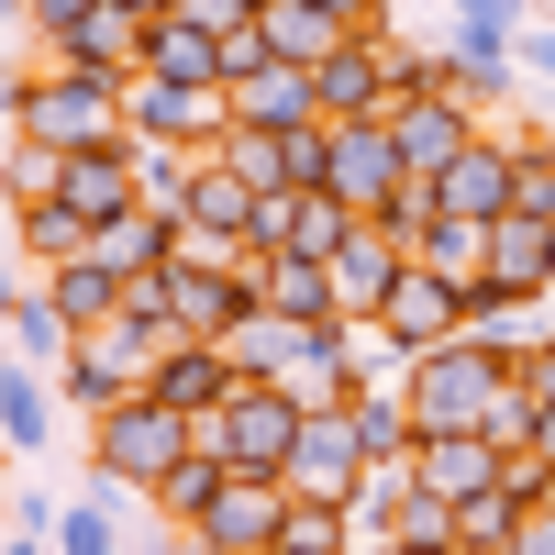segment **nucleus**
I'll return each instance as SVG.
<instances>
[{
    "label": "nucleus",
    "mask_w": 555,
    "mask_h": 555,
    "mask_svg": "<svg viewBox=\"0 0 555 555\" xmlns=\"http://www.w3.org/2000/svg\"><path fill=\"white\" fill-rule=\"evenodd\" d=\"M190 444H201L190 411H167L156 389H133V400H112L101 423H89V478H78V500H145Z\"/></svg>",
    "instance_id": "obj_1"
},
{
    "label": "nucleus",
    "mask_w": 555,
    "mask_h": 555,
    "mask_svg": "<svg viewBox=\"0 0 555 555\" xmlns=\"http://www.w3.org/2000/svg\"><path fill=\"white\" fill-rule=\"evenodd\" d=\"M0 112H12L23 145H56V156L122 145V78H101V67H34L0 89Z\"/></svg>",
    "instance_id": "obj_2"
},
{
    "label": "nucleus",
    "mask_w": 555,
    "mask_h": 555,
    "mask_svg": "<svg viewBox=\"0 0 555 555\" xmlns=\"http://www.w3.org/2000/svg\"><path fill=\"white\" fill-rule=\"evenodd\" d=\"M500 389H512V356H500V345H478V334H444V345H423V356H411V378H400V400H411V434H478Z\"/></svg>",
    "instance_id": "obj_3"
},
{
    "label": "nucleus",
    "mask_w": 555,
    "mask_h": 555,
    "mask_svg": "<svg viewBox=\"0 0 555 555\" xmlns=\"http://www.w3.org/2000/svg\"><path fill=\"white\" fill-rule=\"evenodd\" d=\"M156 278H167V322L201 334V345H222L256 311V256H234V245H190V234H178V256Z\"/></svg>",
    "instance_id": "obj_4"
},
{
    "label": "nucleus",
    "mask_w": 555,
    "mask_h": 555,
    "mask_svg": "<svg viewBox=\"0 0 555 555\" xmlns=\"http://www.w3.org/2000/svg\"><path fill=\"white\" fill-rule=\"evenodd\" d=\"M289 434H300V400L278 389V378H234L211 411H201V444L222 455V467H289Z\"/></svg>",
    "instance_id": "obj_5"
},
{
    "label": "nucleus",
    "mask_w": 555,
    "mask_h": 555,
    "mask_svg": "<svg viewBox=\"0 0 555 555\" xmlns=\"http://www.w3.org/2000/svg\"><path fill=\"white\" fill-rule=\"evenodd\" d=\"M156 345H167V334H145V322L122 311L112 334H78V345H67L56 366H44V378H56V400H67V411H89V423H101L112 400H133V389H145V366H156Z\"/></svg>",
    "instance_id": "obj_6"
},
{
    "label": "nucleus",
    "mask_w": 555,
    "mask_h": 555,
    "mask_svg": "<svg viewBox=\"0 0 555 555\" xmlns=\"http://www.w3.org/2000/svg\"><path fill=\"white\" fill-rule=\"evenodd\" d=\"M222 122H234V101L201 89V78H156V67L122 78V133H133V145H190V156H201Z\"/></svg>",
    "instance_id": "obj_7"
},
{
    "label": "nucleus",
    "mask_w": 555,
    "mask_h": 555,
    "mask_svg": "<svg viewBox=\"0 0 555 555\" xmlns=\"http://www.w3.org/2000/svg\"><path fill=\"white\" fill-rule=\"evenodd\" d=\"M278 522H289V478H267V467H222V489L201 500V522H190V555H256Z\"/></svg>",
    "instance_id": "obj_8"
},
{
    "label": "nucleus",
    "mask_w": 555,
    "mask_h": 555,
    "mask_svg": "<svg viewBox=\"0 0 555 555\" xmlns=\"http://www.w3.org/2000/svg\"><path fill=\"white\" fill-rule=\"evenodd\" d=\"M378 334H389L400 356H423V345H444V334H467V278H444V267L411 256V267H400V289L378 300Z\"/></svg>",
    "instance_id": "obj_9"
},
{
    "label": "nucleus",
    "mask_w": 555,
    "mask_h": 555,
    "mask_svg": "<svg viewBox=\"0 0 555 555\" xmlns=\"http://www.w3.org/2000/svg\"><path fill=\"white\" fill-rule=\"evenodd\" d=\"M289 500H322V512H334V500L366 478V444H356V423L345 411H300V434H289Z\"/></svg>",
    "instance_id": "obj_10"
},
{
    "label": "nucleus",
    "mask_w": 555,
    "mask_h": 555,
    "mask_svg": "<svg viewBox=\"0 0 555 555\" xmlns=\"http://www.w3.org/2000/svg\"><path fill=\"white\" fill-rule=\"evenodd\" d=\"M322 267H334V300H345V322H378V300L400 289V267H411V245L389 234L378 211H356V222H345V245L322 256Z\"/></svg>",
    "instance_id": "obj_11"
},
{
    "label": "nucleus",
    "mask_w": 555,
    "mask_h": 555,
    "mask_svg": "<svg viewBox=\"0 0 555 555\" xmlns=\"http://www.w3.org/2000/svg\"><path fill=\"white\" fill-rule=\"evenodd\" d=\"M345 201L334 190H256V234H245V256H334L345 245Z\"/></svg>",
    "instance_id": "obj_12"
},
{
    "label": "nucleus",
    "mask_w": 555,
    "mask_h": 555,
    "mask_svg": "<svg viewBox=\"0 0 555 555\" xmlns=\"http://www.w3.org/2000/svg\"><path fill=\"white\" fill-rule=\"evenodd\" d=\"M434 211L444 222H500V211H512V133H500V122H478L467 145H455V167L434 178Z\"/></svg>",
    "instance_id": "obj_13"
},
{
    "label": "nucleus",
    "mask_w": 555,
    "mask_h": 555,
    "mask_svg": "<svg viewBox=\"0 0 555 555\" xmlns=\"http://www.w3.org/2000/svg\"><path fill=\"white\" fill-rule=\"evenodd\" d=\"M400 133L389 122H334V167H322V190H334L345 211H389V190H400Z\"/></svg>",
    "instance_id": "obj_14"
},
{
    "label": "nucleus",
    "mask_w": 555,
    "mask_h": 555,
    "mask_svg": "<svg viewBox=\"0 0 555 555\" xmlns=\"http://www.w3.org/2000/svg\"><path fill=\"white\" fill-rule=\"evenodd\" d=\"M145 23H156L145 0H89L78 34H67L44 67H101V78H133V67H145Z\"/></svg>",
    "instance_id": "obj_15"
},
{
    "label": "nucleus",
    "mask_w": 555,
    "mask_h": 555,
    "mask_svg": "<svg viewBox=\"0 0 555 555\" xmlns=\"http://www.w3.org/2000/svg\"><path fill=\"white\" fill-rule=\"evenodd\" d=\"M311 101H322V122H389V67H378V34H345L334 56L311 67Z\"/></svg>",
    "instance_id": "obj_16"
},
{
    "label": "nucleus",
    "mask_w": 555,
    "mask_h": 555,
    "mask_svg": "<svg viewBox=\"0 0 555 555\" xmlns=\"http://www.w3.org/2000/svg\"><path fill=\"white\" fill-rule=\"evenodd\" d=\"M400 467H411V489H423V500H444V512H455V500H467V489H489L500 467H512V455H500L489 434H411V455H400Z\"/></svg>",
    "instance_id": "obj_17"
},
{
    "label": "nucleus",
    "mask_w": 555,
    "mask_h": 555,
    "mask_svg": "<svg viewBox=\"0 0 555 555\" xmlns=\"http://www.w3.org/2000/svg\"><path fill=\"white\" fill-rule=\"evenodd\" d=\"M34 289L56 300L67 345H78V334H112V322H122V289H133V278H122V267H101V256H67V267H34Z\"/></svg>",
    "instance_id": "obj_18"
},
{
    "label": "nucleus",
    "mask_w": 555,
    "mask_h": 555,
    "mask_svg": "<svg viewBox=\"0 0 555 555\" xmlns=\"http://www.w3.org/2000/svg\"><path fill=\"white\" fill-rule=\"evenodd\" d=\"M389 133H400V167H411V178H444L455 145L478 133V112L455 101V89H423V101H400V112H389Z\"/></svg>",
    "instance_id": "obj_19"
},
{
    "label": "nucleus",
    "mask_w": 555,
    "mask_h": 555,
    "mask_svg": "<svg viewBox=\"0 0 555 555\" xmlns=\"http://www.w3.org/2000/svg\"><path fill=\"white\" fill-rule=\"evenodd\" d=\"M145 389H156L167 411H190V423H201V411L234 389V356L201 345V334H167V345H156V366H145Z\"/></svg>",
    "instance_id": "obj_20"
},
{
    "label": "nucleus",
    "mask_w": 555,
    "mask_h": 555,
    "mask_svg": "<svg viewBox=\"0 0 555 555\" xmlns=\"http://www.w3.org/2000/svg\"><path fill=\"white\" fill-rule=\"evenodd\" d=\"M222 101H234V122H256V133H300V122H322L311 67H289V56H267L256 78H222Z\"/></svg>",
    "instance_id": "obj_21"
},
{
    "label": "nucleus",
    "mask_w": 555,
    "mask_h": 555,
    "mask_svg": "<svg viewBox=\"0 0 555 555\" xmlns=\"http://www.w3.org/2000/svg\"><path fill=\"white\" fill-rule=\"evenodd\" d=\"M489 278H500L512 300H544V311H555V222L500 211V222H489Z\"/></svg>",
    "instance_id": "obj_22"
},
{
    "label": "nucleus",
    "mask_w": 555,
    "mask_h": 555,
    "mask_svg": "<svg viewBox=\"0 0 555 555\" xmlns=\"http://www.w3.org/2000/svg\"><path fill=\"white\" fill-rule=\"evenodd\" d=\"M444 89H455L478 122H500V101L522 89V67H512V44H500V34H444Z\"/></svg>",
    "instance_id": "obj_23"
},
{
    "label": "nucleus",
    "mask_w": 555,
    "mask_h": 555,
    "mask_svg": "<svg viewBox=\"0 0 555 555\" xmlns=\"http://www.w3.org/2000/svg\"><path fill=\"white\" fill-rule=\"evenodd\" d=\"M178 234H190V245H234V256H245V234H256V190H245L234 167H211V156H201V178H190V211H178Z\"/></svg>",
    "instance_id": "obj_24"
},
{
    "label": "nucleus",
    "mask_w": 555,
    "mask_h": 555,
    "mask_svg": "<svg viewBox=\"0 0 555 555\" xmlns=\"http://www.w3.org/2000/svg\"><path fill=\"white\" fill-rule=\"evenodd\" d=\"M56 201H67V211L89 222V234H101L112 211H133V133H122V145H89V156H67Z\"/></svg>",
    "instance_id": "obj_25"
},
{
    "label": "nucleus",
    "mask_w": 555,
    "mask_h": 555,
    "mask_svg": "<svg viewBox=\"0 0 555 555\" xmlns=\"http://www.w3.org/2000/svg\"><path fill=\"white\" fill-rule=\"evenodd\" d=\"M256 300H267L278 322H345L334 267H322V256H256Z\"/></svg>",
    "instance_id": "obj_26"
},
{
    "label": "nucleus",
    "mask_w": 555,
    "mask_h": 555,
    "mask_svg": "<svg viewBox=\"0 0 555 555\" xmlns=\"http://www.w3.org/2000/svg\"><path fill=\"white\" fill-rule=\"evenodd\" d=\"M44 434H56V378H34V366L12 356V366H0V455H23V467H34Z\"/></svg>",
    "instance_id": "obj_27"
},
{
    "label": "nucleus",
    "mask_w": 555,
    "mask_h": 555,
    "mask_svg": "<svg viewBox=\"0 0 555 555\" xmlns=\"http://www.w3.org/2000/svg\"><path fill=\"white\" fill-rule=\"evenodd\" d=\"M89 256H101V267H122V278H156V267L178 256V222H167V211H145V201H133V211H112L101 234H89Z\"/></svg>",
    "instance_id": "obj_28"
},
{
    "label": "nucleus",
    "mask_w": 555,
    "mask_h": 555,
    "mask_svg": "<svg viewBox=\"0 0 555 555\" xmlns=\"http://www.w3.org/2000/svg\"><path fill=\"white\" fill-rule=\"evenodd\" d=\"M145 67H156V78H201V89H222V34L190 23V12H156V23H145Z\"/></svg>",
    "instance_id": "obj_29"
},
{
    "label": "nucleus",
    "mask_w": 555,
    "mask_h": 555,
    "mask_svg": "<svg viewBox=\"0 0 555 555\" xmlns=\"http://www.w3.org/2000/svg\"><path fill=\"white\" fill-rule=\"evenodd\" d=\"M211 489H222V455H211V444H190V455H178V467L145 489V522H156V533H190Z\"/></svg>",
    "instance_id": "obj_30"
},
{
    "label": "nucleus",
    "mask_w": 555,
    "mask_h": 555,
    "mask_svg": "<svg viewBox=\"0 0 555 555\" xmlns=\"http://www.w3.org/2000/svg\"><path fill=\"white\" fill-rule=\"evenodd\" d=\"M256 34H267V56H289V67H322V56L345 44V23H334V12H311V0H267Z\"/></svg>",
    "instance_id": "obj_31"
},
{
    "label": "nucleus",
    "mask_w": 555,
    "mask_h": 555,
    "mask_svg": "<svg viewBox=\"0 0 555 555\" xmlns=\"http://www.w3.org/2000/svg\"><path fill=\"white\" fill-rule=\"evenodd\" d=\"M211 167H234L245 190H289V133H256V122H222L211 145H201Z\"/></svg>",
    "instance_id": "obj_32"
},
{
    "label": "nucleus",
    "mask_w": 555,
    "mask_h": 555,
    "mask_svg": "<svg viewBox=\"0 0 555 555\" xmlns=\"http://www.w3.org/2000/svg\"><path fill=\"white\" fill-rule=\"evenodd\" d=\"M467 334L512 356V345H533V334H544V300H512L500 278H467Z\"/></svg>",
    "instance_id": "obj_33"
},
{
    "label": "nucleus",
    "mask_w": 555,
    "mask_h": 555,
    "mask_svg": "<svg viewBox=\"0 0 555 555\" xmlns=\"http://www.w3.org/2000/svg\"><path fill=\"white\" fill-rule=\"evenodd\" d=\"M500 133H512V211L555 222V133H533V122H500Z\"/></svg>",
    "instance_id": "obj_34"
},
{
    "label": "nucleus",
    "mask_w": 555,
    "mask_h": 555,
    "mask_svg": "<svg viewBox=\"0 0 555 555\" xmlns=\"http://www.w3.org/2000/svg\"><path fill=\"white\" fill-rule=\"evenodd\" d=\"M12 245H23V267H67V256H89V222L67 201H34V211H12Z\"/></svg>",
    "instance_id": "obj_35"
},
{
    "label": "nucleus",
    "mask_w": 555,
    "mask_h": 555,
    "mask_svg": "<svg viewBox=\"0 0 555 555\" xmlns=\"http://www.w3.org/2000/svg\"><path fill=\"white\" fill-rule=\"evenodd\" d=\"M190 178H201V156L190 145H133V201H145V211H190Z\"/></svg>",
    "instance_id": "obj_36"
},
{
    "label": "nucleus",
    "mask_w": 555,
    "mask_h": 555,
    "mask_svg": "<svg viewBox=\"0 0 555 555\" xmlns=\"http://www.w3.org/2000/svg\"><path fill=\"white\" fill-rule=\"evenodd\" d=\"M289 345H300V322H278L267 300L234 322V334H222V356H234V378H278V366H289Z\"/></svg>",
    "instance_id": "obj_37"
},
{
    "label": "nucleus",
    "mask_w": 555,
    "mask_h": 555,
    "mask_svg": "<svg viewBox=\"0 0 555 555\" xmlns=\"http://www.w3.org/2000/svg\"><path fill=\"white\" fill-rule=\"evenodd\" d=\"M345 423H356V444H366V467L411 455V400H400V389H356V400H345Z\"/></svg>",
    "instance_id": "obj_38"
},
{
    "label": "nucleus",
    "mask_w": 555,
    "mask_h": 555,
    "mask_svg": "<svg viewBox=\"0 0 555 555\" xmlns=\"http://www.w3.org/2000/svg\"><path fill=\"white\" fill-rule=\"evenodd\" d=\"M0 345H12L23 366H56V356H67V322H56V300H44V289H23L12 311H0Z\"/></svg>",
    "instance_id": "obj_39"
},
{
    "label": "nucleus",
    "mask_w": 555,
    "mask_h": 555,
    "mask_svg": "<svg viewBox=\"0 0 555 555\" xmlns=\"http://www.w3.org/2000/svg\"><path fill=\"white\" fill-rule=\"evenodd\" d=\"M512 522H522V489H512V467H500L489 489H467V500H455V544H512Z\"/></svg>",
    "instance_id": "obj_40"
},
{
    "label": "nucleus",
    "mask_w": 555,
    "mask_h": 555,
    "mask_svg": "<svg viewBox=\"0 0 555 555\" xmlns=\"http://www.w3.org/2000/svg\"><path fill=\"white\" fill-rule=\"evenodd\" d=\"M56 178H67V156H56V145H23V133H12V156H0V201L34 211V201H56Z\"/></svg>",
    "instance_id": "obj_41"
},
{
    "label": "nucleus",
    "mask_w": 555,
    "mask_h": 555,
    "mask_svg": "<svg viewBox=\"0 0 555 555\" xmlns=\"http://www.w3.org/2000/svg\"><path fill=\"white\" fill-rule=\"evenodd\" d=\"M411 256L444 267V278H489V222H444V211H434V234L411 245Z\"/></svg>",
    "instance_id": "obj_42"
},
{
    "label": "nucleus",
    "mask_w": 555,
    "mask_h": 555,
    "mask_svg": "<svg viewBox=\"0 0 555 555\" xmlns=\"http://www.w3.org/2000/svg\"><path fill=\"white\" fill-rule=\"evenodd\" d=\"M256 555H345V522L322 512V500H289V522H278Z\"/></svg>",
    "instance_id": "obj_43"
},
{
    "label": "nucleus",
    "mask_w": 555,
    "mask_h": 555,
    "mask_svg": "<svg viewBox=\"0 0 555 555\" xmlns=\"http://www.w3.org/2000/svg\"><path fill=\"white\" fill-rule=\"evenodd\" d=\"M56 555H133L112 533V500H67V512H56Z\"/></svg>",
    "instance_id": "obj_44"
},
{
    "label": "nucleus",
    "mask_w": 555,
    "mask_h": 555,
    "mask_svg": "<svg viewBox=\"0 0 555 555\" xmlns=\"http://www.w3.org/2000/svg\"><path fill=\"white\" fill-rule=\"evenodd\" d=\"M512 389H522L533 411H555V322H544L533 345H512Z\"/></svg>",
    "instance_id": "obj_45"
},
{
    "label": "nucleus",
    "mask_w": 555,
    "mask_h": 555,
    "mask_svg": "<svg viewBox=\"0 0 555 555\" xmlns=\"http://www.w3.org/2000/svg\"><path fill=\"white\" fill-rule=\"evenodd\" d=\"M444 12H455V34H500V44H512L533 23V0H444Z\"/></svg>",
    "instance_id": "obj_46"
},
{
    "label": "nucleus",
    "mask_w": 555,
    "mask_h": 555,
    "mask_svg": "<svg viewBox=\"0 0 555 555\" xmlns=\"http://www.w3.org/2000/svg\"><path fill=\"white\" fill-rule=\"evenodd\" d=\"M400 544H455V512H444V500H423V489H411V500H400Z\"/></svg>",
    "instance_id": "obj_47"
},
{
    "label": "nucleus",
    "mask_w": 555,
    "mask_h": 555,
    "mask_svg": "<svg viewBox=\"0 0 555 555\" xmlns=\"http://www.w3.org/2000/svg\"><path fill=\"white\" fill-rule=\"evenodd\" d=\"M512 67H522V78H544V89H555V23H522V34H512Z\"/></svg>",
    "instance_id": "obj_48"
},
{
    "label": "nucleus",
    "mask_w": 555,
    "mask_h": 555,
    "mask_svg": "<svg viewBox=\"0 0 555 555\" xmlns=\"http://www.w3.org/2000/svg\"><path fill=\"white\" fill-rule=\"evenodd\" d=\"M167 12H190V23H211V34H234V23L267 12V0H167Z\"/></svg>",
    "instance_id": "obj_49"
},
{
    "label": "nucleus",
    "mask_w": 555,
    "mask_h": 555,
    "mask_svg": "<svg viewBox=\"0 0 555 555\" xmlns=\"http://www.w3.org/2000/svg\"><path fill=\"white\" fill-rule=\"evenodd\" d=\"M256 67H267V34L234 23V34H222V78H256Z\"/></svg>",
    "instance_id": "obj_50"
},
{
    "label": "nucleus",
    "mask_w": 555,
    "mask_h": 555,
    "mask_svg": "<svg viewBox=\"0 0 555 555\" xmlns=\"http://www.w3.org/2000/svg\"><path fill=\"white\" fill-rule=\"evenodd\" d=\"M56 512H67V500H44V489H23V500H12V533H44V544H56Z\"/></svg>",
    "instance_id": "obj_51"
},
{
    "label": "nucleus",
    "mask_w": 555,
    "mask_h": 555,
    "mask_svg": "<svg viewBox=\"0 0 555 555\" xmlns=\"http://www.w3.org/2000/svg\"><path fill=\"white\" fill-rule=\"evenodd\" d=\"M512 555H555V512H522L512 522Z\"/></svg>",
    "instance_id": "obj_52"
},
{
    "label": "nucleus",
    "mask_w": 555,
    "mask_h": 555,
    "mask_svg": "<svg viewBox=\"0 0 555 555\" xmlns=\"http://www.w3.org/2000/svg\"><path fill=\"white\" fill-rule=\"evenodd\" d=\"M0 555H56V544H44V533H12V522H0Z\"/></svg>",
    "instance_id": "obj_53"
},
{
    "label": "nucleus",
    "mask_w": 555,
    "mask_h": 555,
    "mask_svg": "<svg viewBox=\"0 0 555 555\" xmlns=\"http://www.w3.org/2000/svg\"><path fill=\"white\" fill-rule=\"evenodd\" d=\"M12 300H23V267H12V256H0V311H12Z\"/></svg>",
    "instance_id": "obj_54"
},
{
    "label": "nucleus",
    "mask_w": 555,
    "mask_h": 555,
    "mask_svg": "<svg viewBox=\"0 0 555 555\" xmlns=\"http://www.w3.org/2000/svg\"><path fill=\"white\" fill-rule=\"evenodd\" d=\"M533 455H555V411H533Z\"/></svg>",
    "instance_id": "obj_55"
},
{
    "label": "nucleus",
    "mask_w": 555,
    "mask_h": 555,
    "mask_svg": "<svg viewBox=\"0 0 555 555\" xmlns=\"http://www.w3.org/2000/svg\"><path fill=\"white\" fill-rule=\"evenodd\" d=\"M12 34H23V0H0V44H12Z\"/></svg>",
    "instance_id": "obj_56"
},
{
    "label": "nucleus",
    "mask_w": 555,
    "mask_h": 555,
    "mask_svg": "<svg viewBox=\"0 0 555 555\" xmlns=\"http://www.w3.org/2000/svg\"><path fill=\"white\" fill-rule=\"evenodd\" d=\"M389 555H455V544H389Z\"/></svg>",
    "instance_id": "obj_57"
},
{
    "label": "nucleus",
    "mask_w": 555,
    "mask_h": 555,
    "mask_svg": "<svg viewBox=\"0 0 555 555\" xmlns=\"http://www.w3.org/2000/svg\"><path fill=\"white\" fill-rule=\"evenodd\" d=\"M455 555H512V544H455Z\"/></svg>",
    "instance_id": "obj_58"
},
{
    "label": "nucleus",
    "mask_w": 555,
    "mask_h": 555,
    "mask_svg": "<svg viewBox=\"0 0 555 555\" xmlns=\"http://www.w3.org/2000/svg\"><path fill=\"white\" fill-rule=\"evenodd\" d=\"M0 156H12V112H0Z\"/></svg>",
    "instance_id": "obj_59"
},
{
    "label": "nucleus",
    "mask_w": 555,
    "mask_h": 555,
    "mask_svg": "<svg viewBox=\"0 0 555 555\" xmlns=\"http://www.w3.org/2000/svg\"><path fill=\"white\" fill-rule=\"evenodd\" d=\"M145 12H167V0H145Z\"/></svg>",
    "instance_id": "obj_60"
}]
</instances>
